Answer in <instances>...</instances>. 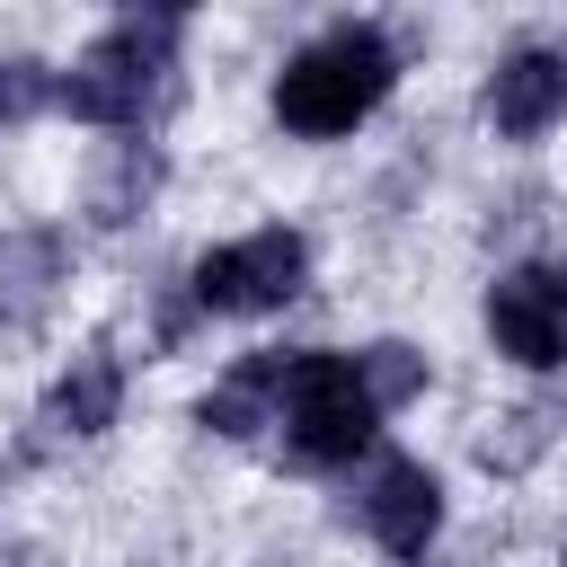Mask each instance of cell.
<instances>
[{
  "label": "cell",
  "mask_w": 567,
  "mask_h": 567,
  "mask_svg": "<svg viewBox=\"0 0 567 567\" xmlns=\"http://www.w3.org/2000/svg\"><path fill=\"white\" fill-rule=\"evenodd\" d=\"M390 80H399V53L381 27H328L319 44H301L275 71V115L310 142H337L390 97Z\"/></svg>",
  "instance_id": "cell-1"
},
{
  "label": "cell",
  "mask_w": 567,
  "mask_h": 567,
  "mask_svg": "<svg viewBox=\"0 0 567 567\" xmlns=\"http://www.w3.org/2000/svg\"><path fill=\"white\" fill-rule=\"evenodd\" d=\"M168 53H177V9H151V18L133 9V18H115V27L53 80V106L80 115V124L124 133V124H142L151 89L168 80Z\"/></svg>",
  "instance_id": "cell-2"
},
{
  "label": "cell",
  "mask_w": 567,
  "mask_h": 567,
  "mask_svg": "<svg viewBox=\"0 0 567 567\" xmlns=\"http://www.w3.org/2000/svg\"><path fill=\"white\" fill-rule=\"evenodd\" d=\"M275 434L301 470H346L372 434H381V408L354 372V354H328V346H301L292 372H284V408H275Z\"/></svg>",
  "instance_id": "cell-3"
},
{
  "label": "cell",
  "mask_w": 567,
  "mask_h": 567,
  "mask_svg": "<svg viewBox=\"0 0 567 567\" xmlns=\"http://www.w3.org/2000/svg\"><path fill=\"white\" fill-rule=\"evenodd\" d=\"M301 275H310V248H301V230L275 221V230H248L230 248H204L195 275H186V292L213 319H257V310H284L301 292Z\"/></svg>",
  "instance_id": "cell-4"
},
{
  "label": "cell",
  "mask_w": 567,
  "mask_h": 567,
  "mask_svg": "<svg viewBox=\"0 0 567 567\" xmlns=\"http://www.w3.org/2000/svg\"><path fill=\"white\" fill-rule=\"evenodd\" d=\"M487 337H496V354H514L523 372H549V363H567V266H514V275H496V292H487Z\"/></svg>",
  "instance_id": "cell-5"
},
{
  "label": "cell",
  "mask_w": 567,
  "mask_h": 567,
  "mask_svg": "<svg viewBox=\"0 0 567 567\" xmlns=\"http://www.w3.org/2000/svg\"><path fill=\"white\" fill-rule=\"evenodd\" d=\"M354 523L390 549V558H425L434 532H443V478L425 461H381L354 496Z\"/></svg>",
  "instance_id": "cell-6"
},
{
  "label": "cell",
  "mask_w": 567,
  "mask_h": 567,
  "mask_svg": "<svg viewBox=\"0 0 567 567\" xmlns=\"http://www.w3.org/2000/svg\"><path fill=\"white\" fill-rule=\"evenodd\" d=\"M558 115H567V62H558L549 44L505 53L496 80H487V124H496L505 142H540Z\"/></svg>",
  "instance_id": "cell-7"
},
{
  "label": "cell",
  "mask_w": 567,
  "mask_h": 567,
  "mask_svg": "<svg viewBox=\"0 0 567 567\" xmlns=\"http://www.w3.org/2000/svg\"><path fill=\"white\" fill-rule=\"evenodd\" d=\"M284 372H292V354H248V363H230V372L204 390V425H213V434H257V425H275Z\"/></svg>",
  "instance_id": "cell-8"
},
{
  "label": "cell",
  "mask_w": 567,
  "mask_h": 567,
  "mask_svg": "<svg viewBox=\"0 0 567 567\" xmlns=\"http://www.w3.org/2000/svg\"><path fill=\"white\" fill-rule=\"evenodd\" d=\"M115 408H124V363L115 354H71V372L44 399V425L53 434H106Z\"/></svg>",
  "instance_id": "cell-9"
},
{
  "label": "cell",
  "mask_w": 567,
  "mask_h": 567,
  "mask_svg": "<svg viewBox=\"0 0 567 567\" xmlns=\"http://www.w3.org/2000/svg\"><path fill=\"white\" fill-rule=\"evenodd\" d=\"M151 186H159V151L151 142H106L97 168H89V221L97 230H124L151 204Z\"/></svg>",
  "instance_id": "cell-10"
},
{
  "label": "cell",
  "mask_w": 567,
  "mask_h": 567,
  "mask_svg": "<svg viewBox=\"0 0 567 567\" xmlns=\"http://www.w3.org/2000/svg\"><path fill=\"white\" fill-rule=\"evenodd\" d=\"M62 266H71L62 230H18V239H0V319H35L44 292L62 284Z\"/></svg>",
  "instance_id": "cell-11"
},
{
  "label": "cell",
  "mask_w": 567,
  "mask_h": 567,
  "mask_svg": "<svg viewBox=\"0 0 567 567\" xmlns=\"http://www.w3.org/2000/svg\"><path fill=\"white\" fill-rule=\"evenodd\" d=\"M354 372H363V390H372V408H381V416H390V408H408V399H425V354H416V346H399V337L363 346V354H354Z\"/></svg>",
  "instance_id": "cell-12"
},
{
  "label": "cell",
  "mask_w": 567,
  "mask_h": 567,
  "mask_svg": "<svg viewBox=\"0 0 567 567\" xmlns=\"http://www.w3.org/2000/svg\"><path fill=\"white\" fill-rule=\"evenodd\" d=\"M53 80H62V71H44V62L9 53V62H0V124H27L35 106H53Z\"/></svg>",
  "instance_id": "cell-13"
}]
</instances>
